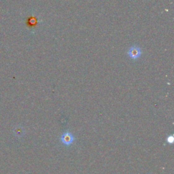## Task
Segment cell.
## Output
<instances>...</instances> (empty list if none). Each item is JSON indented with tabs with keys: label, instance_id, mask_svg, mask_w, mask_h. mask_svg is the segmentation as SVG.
Listing matches in <instances>:
<instances>
[{
	"label": "cell",
	"instance_id": "obj_2",
	"mask_svg": "<svg viewBox=\"0 0 174 174\" xmlns=\"http://www.w3.org/2000/svg\"><path fill=\"white\" fill-rule=\"evenodd\" d=\"M74 140H75V138H74L73 135L70 132H68V131L64 133L61 137V142L66 145H69L72 144Z\"/></svg>",
	"mask_w": 174,
	"mask_h": 174
},
{
	"label": "cell",
	"instance_id": "obj_1",
	"mask_svg": "<svg viewBox=\"0 0 174 174\" xmlns=\"http://www.w3.org/2000/svg\"><path fill=\"white\" fill-rule=\"evenodd\" d=\"M128 55L131 59L134 60L139 59L141 55V51L140 48L139 47H136V46L131 47L128 51Z\"/></svg>",
	"mask_w": 174,
	"mask_h": 174
},
{
	"label": "cell",
	"instance_id": "obj_4",
	"mask_svg": "<svg viewBox=\"0 0 174 174\" xmlns=\"http://www.w3.org/2000/svg\"><path fill=\"white\" fill-rule=\"evenodd\" d=\"M167 141L169 144H172L173 142V136H169L167 137Z\"/></svg>",
	"mask_w": 174,
	"mask_h": 174
},
{
	"label": "cell",
	"instance_id": "obj_3",
	"mask_svg": "<svg viewBox=\"0 0 174 174\" xmlns=\"http://www.w3.org/2000/svg\"><path fill=\"white\" fill-rule=\"evenodd\" d=\"M28 20H29V22H28V25H29L31 27H34L36 25V24H37L36 18L31 17L29 19H28Z\"/></svg>",
	"mask_w": 174,
	"mask_h": 174
}]
</instances>
